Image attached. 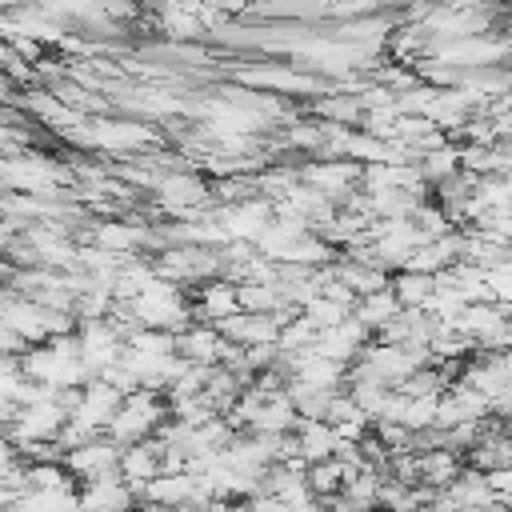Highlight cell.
Returning a JSON list of instances; mask_svg holds the SVG:
<instances>
[{"mask_svg": "<svg viewBox=\"0 0 512 512\" xmlns=\"http://www.w3.org/2000/svg\"><path fill=\"white\" fill-rule=\"evenodd\" d=\"M164 420H168V400H164L160 392H152V388H136V392L124 396V404H120V412L112 416V424H108L104 436H108L112 444L128 448V444L152 440Z\"/></svg>", "mask_w": 512, "mask_h": 512, "instance_id": "cell-1", "label": "cell"}, {"mask_svg": "<svg viewBox=\"0 0 512 512\" xmlns=\"http://www.w3.org/2000/svg\"><path fill=\"white\" fill-rule=\"evenodd\" d=\"M120 404H124V392L96 376V380H88V384L80 388V404H76V412H72L68 420H80V424H88V428H96V432H108V424H112V416L120 412Z\"/></svg>", "mask_w": 512, "mask_h": 512, "instance_id": "cell-2", "label": "cell"}, {"mask_svg": "<svg viewBox=\"0 0 512 512\" xmlns=\"http://www.w3.org/2000/svg\"><path fill=\"white\" fill-rule=\"evenodd\" d=\"M64 468H68V476L72 480H100V476H112V472H120V444H112L108 436H100V440H92V444H84V448H72V452H64Z\"/></svg>", "mask_w": 512, "mask_h": 512, "instance_id": "cell-3", "label": "cell"}, {"mask_svg": "<svg viewBox=\"0 0 512 512\" xmlns=\"http://www.w3.org/2000/svg\"><path fill=\"white\" fill-rule=\"evenodd\" d=\"M76 500H80V512H132L140 496L124 484L120 472H112L100 480H84L76 488Z\"/></svg>", "mask_w": 512, "mask_h": 512, "instance_id": "cell-4", "label": "cell"}, {"mask_svg": "<svg viewBox=\"0 0 512 512\" xmlns=\"http://www.w3.org/2000/svg\"><path fill=\"white\" fill-rule=\"evenodd\" d=\"M164 472V448H160V440L152 436V440H140V444H128V448H120V476H124V484L140 496L156 476Z\"/></svg>", "mask_w": 512, "mask_h": 512, "instance_id": "cell-5", "label": "cell"}, {"mask_svg": "<svg viewBox=\"0 0 512 512\" xmlns=\"http://www.w3.org/2000/svg\"><path fill=\"white\" fill-rule=\"evenodd\" d=\"M176 356H184L188 364H224V356H228V340L220 336V328L216 324H188V328H180L176 332Z\"/></svg>", "mask_w": 512, "mask_h": 512, "instance_id": "cell-6", "label": "cell"}, {"mask_svg": "<svg viewBox=\"0 0 512 512\" xmlns=\"http://www.w3.org/2000/svg\"><path fill=\"white\" fill-rule=\"evenodd\" d=\"M156 192H160V200L172 212H196V208H204L212 200L208 184L200 176H192V172H168V176H160L156 180Z\"/></svg>", "mask_w": 512, "mask_h": 512, "instance_id": "cell-7", "label": "cell"}, {"mask_svg": "<svg viewBox=\"0 0 512 512\" xmlns=\"http://www.w3.org/2000/svg\"><path fill=\"white\" fill-rule=\"evenodd\" d=\"M444 496L460 508V512H492L496 508V492H492V480L488 472H476L464 464V472L444 488Z\"/></svg>", "mask_w": 512, "mask_h": 512, "instance_id": "cell-8", "label": "cell"}, {"mask_svg": "<svg viewBox=\"0 0 512 512\" xmlns=\"http://www.w3.org/2000/svg\"><path fill=\"white\" fill-rule=\"evenodd\" d=\"M236 312H240V296H236V284L232 280L212 276V280L200 284V292H196V316L204 324H220V320H228Z\"/></svg>", "mask_w": 512, "mask_h": 512, "instance_id": "cell-9", "label": "cell"}, {"mask_svg": "<svg viewBox=\"0 0 512 512\" xmlns=\"http://www.w3.org/2000/svg\"><path fill=\"white\" fill-rule=\"evenodd\" d=\"M464 472V456L456 448H420V484L444 492Z\"/></svg>", "mask_w": 512, "mask_h": 512, "instance_id": "cell-10", "label": "cell"}, {"mask_svg": "<svg viewBox=\"0 0 512 512\" xmlns=\"http://www.w3.org/2000/svg\"><path fill=\"white\" fill-rule=\"evenodd\" d=\"M296 444H300V460L304 464H320V460H332L336 448H340V436L328 420H300L296 424Z\"/></svg>", "mask_w": 512, "mask_h": 512, "instance_id": "cell-11", "label": "cell"}, {"mask_svg": "<svg viewBox=\"0 0 512 512\" xmlns=\"http://www.w3.org/2000/svg\"><path fill=\"white\" fill-rule=\"evenodd\" d=\"M388 288L396 292L400 308H408V312H424V308H428V300H432V292H436V276H424V272H408V268H400V272H392Z\"/></svg>", "mask_w": 512, "mask_h": 512, "instance_id": "cell-12", "label": "cell"}, {"mask_svg": "<svg viewBox=\"0 0 512 512\" xmlns=\"http://www.w3.org/2000/svg\"><path fill=\"white\" fill-rule=\"evenodd\" d=\"M400 312H404V308H400V300H396L392 288H380V292H372V296H360L356 308H352V316H356L368 332H380V328L392 324Z\"/></svg>", "mask_w": 512, "mask_h": 512, "instance_id": "cell-13", "label": "cell"}, {"mask_svg": "<svg viewBox=\"0 0 512 512\" xmlns=\"http://www.w3.org/2000/svg\"><path fill=\"white\" fill-rule=\"evenodd\" d=\"M148 240V232L140 224H96V248L104 252H116V256H128L132 248H140Z\"/></svg>", "mask_w": 512, "mask_h": 512, "instance_id": "cell-14", "label": "cell"}, {"mask_svg": "<svg viewBox=\"0 0 512 512\" xmlns=\"http://www.w3.org/2000/svg\"><path fill=\"white\" fill-rule=\"evenodd\" d=\"M488 296H492L504 312H512V256L500 260L496 268H488Z\"/></svg>", "mask_w": 512, "mask_h": 512, "instance_id": "cell-15", "label": "cell"}, {"mask_svg": "<svg viewBox=\"0 0 512 512\" xmlns=\"http://www.w3.org/2000/svg\"><path fill=\"white\" fill-rule=\"evenodd\" d=\"M12 464H20V452L12 448V440H8V436H0V476H4Z\"/></svg>", "mask_w": 512, "mask_h": 512, "instance_id": "cell-16", "label": "cell"}, {"mask_svg": "<svg viewBox=\"0 0 512 512\" xmlns=\"http://www.w3.org/2000/svg\"><path fill=\"white\" fill-rule=\"evenodd\" d=\"M136 512H184V508H164V504H140Z\"/></svg>", "mask_w": 512, "mask_h": 512, "instance_id": "cell-17", "label": "cell"}]
</instances>
